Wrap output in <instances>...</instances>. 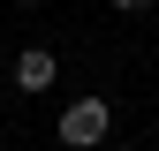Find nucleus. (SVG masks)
<instances>
[{"label": "nucleus", "instance_id": "nucleus-1", "mask_svg": "<svg viewBox=\"0 0 159 151\" xmlns=\"http://www.w3.org/2000/svg\"><path fill=\"white\" fill-rule=\"evenodd\" d=\"M106 128H114V106H106V98H76V106H61V144H68V151H98V144H106Z\"/></svg>", "mask_w": 159, "mask_h": 151}, {"label": "nucleus", "instance_id": "nucleus-3", "mask_svg": "<svg viewBox=\"0 0 159 151\" xmlns=\"http://www.w3.org/2000/svg\"><path fill=\"white\" fill-rule=\"evenodd\" d=\"M106 8H121V15H136V8H152V0H106Z\"/></svg>", "mask_w": 159, "mask_h": 151}, {"label": "nucleus", "instance_id": "nucleus-2", "mask_svg": "<svg viewBox=\"0 0 159 151\" xmlns=\"http://www.w3.org/2000/svg\"><path fill=\"white\" fill-rule=\"evenodd\" d=\"M53 68H61V61H53V45H23L15 83H23V91H46V83H53Z\"/></svg>", "mask_w": 159, "mask_h": 151}, {"label": "nucleus", "instance_id": "nucleus-4", "mask_svg": "<svg viewBox=\"0 0 159 151\" xmlns=\"http://www.w3.org/2000/svg\"><path fill=\"white\" fill-rule=\"evenodd\" d=\"M23 8H38V0H23Z\"/></svg>", "mask_w": 159, "mask_h": 151}]
</instances>
